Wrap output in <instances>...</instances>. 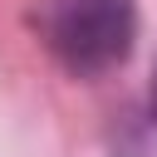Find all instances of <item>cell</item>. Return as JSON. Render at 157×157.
Wrapping results in <instances>:
<instances>
[{"label": "cell", "mask_w": 157, "mask_h": 157, "mask_svg": "<svg viewBox=\"0 0 157 157\" xmlns=\"http://www.w3.org/2000/svg\"><path fill=\"white\" fill-rule=\"evenodd\" d=\"M147 113H152V123H157V69H152V88H147Z\"/></svg>", "instance_id": "obj_2"}, {"label": "cell", "mask_w": 157, "mask_h": 157, "mask_svg": "<svg viewBox=\"0 0 157 157\" xmlns=\"http://www.w3.org/2000/svg\"><path fill=\"white\" fill-rule=\"evenodd\" d=\"M39 39L74 78H103L132 54L137 10L132 0H44Z\"/></svg>", "instance_id": "obj_1"}]
</instances>
